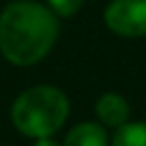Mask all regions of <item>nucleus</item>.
<instances>
[{"instance_id":"obj_8","label":"nucleus","mask_w":146,"mask_h":146,"mask_svg":"<svg viewBox=\"0 0 146 146\" xmlns=\"http://www.w3.org/2000/svg\"><path fill=\"white\" fill-rule=\"evenodd\" d=\"M32 146H62V144L58 140H54V135H52V137H39V140H35Z\"/></svg>"},{"instance_id":"obj_2","label":"nucleus","mask_w":146,"mask_h":146,"mask_svg":"<svg viewBox=\"0 0 146 146\" xmlns=\"http://www.w3.org/2000/svg\"><path fill=\"white\" fill-rule=\"evenodd\" d=\"M71 103L64 90L52 84H39L19 92L11 105V123L30 140L52 137L64 127Z\"/></svg>"},{"instance_id":"obj_1","label":"nucleus","mask_w":146,"mask_h":146,"mask_svg":"<svg viewBox=\"0 0 146 146\" xmlns=\"http://www.w3.org/2000/svg\"><path fill=\"white\" fill-rule=\"evenodd\" d=\"M60 36V17L36 0H15L0 13V54L15 67L50 56Z\"/></svg>"},{"instance_id":"obj_7","label":"nucleus","mask_w":146,"mask_h":146,"mask_svg":"<svg viewBox=\"0 0 146 146\" xmlns=\"http://www.w3.org/2000/svg\"><path fill=\"white\" fill-rule=\"evenodd\" d=\"M45 5L50 7L60 19H69V17H75V15L84 9L86 0H45Z\"/></svg>"},{"instance_id":"obj_4","label":"nucleus","mask_w":146,"mask_h":146,"mask_svg":"<svg viewBox=\"0 0 146 146\" xmlns=\"http://www.w3.org/2000/svg\"><path fill=\"white\" fill-rule=\"evenodd\" d=\"M95 116L105 129H118L131 120V105L118 92H103L95 103Z\"/></svg>"},{"instance_id":"obj_5","label":"nucleus","mask_w":146,"mask_h":146,"mask_svg":"<svg viewBox=\"0 0 146 146\" xmlns=\"http://www.w3.org/2000/svg\"><path fill=\"white\" fill-rule=\"evenodd\" d=\"M62 146H110V135L99 120H84L67 131Z\"/></svg>"},{"instance_id":"obj_6","label":"nucleus","mask_w":146,"mask_h":146,"mask_svg":"<svg viewBox=\"0 0 146 146\" xmlns=\"http://www.w3.org/2000/svg\"><path fill=\"white\" fill-rule=\"evenodd\" d=\"M110 146H146V120H129L114 129Z\"/></svg>"},{"instance_id":"obj_3","label":"nucleus","mask_w":146,"mask_h":146,"mask_svg":"<svg viewBox=\"0 0 146 146\" xmlns=\"http://www.w3.org/2000/svg\"><path fill=\"white\" fill-rule=\"evenodd\" d=\"M103 22L110 32L123 39L146 36V0H110Z\"/></svg>"}]
</instances>
